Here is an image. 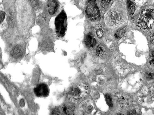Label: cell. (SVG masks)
Wrapping results in <instances>:
<instances>
[{
	"label": "cell",
	"instance_id": "cell-1",
	"mask_svg": "<svg viewBox=\"0 0 154 115\" xmlns=\"http://www.w3.org/2000/svg\"><path fill=\"white\" fill-rule=\"evenodd\" d=\"M137 25L143 30L151 29L154 26V10L150 8L143 9L139 16Z\"/></svg>",
	"mask_w": 154,
	"mask_h": 115
},
{
	"label": "cell",
	"instance_id": "cell-2",
	"mask_svg": "<svg viewBox=\"0 0 154 115\" xmlns=\"http://www.w3.org/2000/svg\"><path fill=\"white\" fill-rule=\"evenodd\" d=\"M66 16L65 12L61 11L56 17L54 24L56 31L59 36L64 35L66 29Z\"/></svg>",
	"mask_w": 154,
	"mask_h": 115
},
{
	"label": "cell",
	"instance_id": "cell-3",
	"mask_svg": "<svg viewBox=\"0 0 154 115\" xmlns=\"http://www.w3.org/2000/svg\"><path fill=\"white\" fill-rule=\"evenodd\" d=\"M86 12L87 16L91 20H95L100 18V10L94 0H90L88 2Z\"/></svg>",
	"mask_w": 154,
	"mask_h": 115
},
{
	"label": "cell",
	"instance_id": "cell-4",
	"mask_svg": "<svg viewBox=\"0 0 154 115\" xmlns=\"http://www.w3.org/2000/svg\"><path fill=\"white\" fill-rule=\"evenodd\" d=\"M35 95L38 97H46L50 93V89L48 86L45 83L38 84L34 89Z\"/></svg>",
	"mask_w": 154,
	"mask_h": 115
},
{
	"label": "cell",
	"instance_id": "cell-5",
	"mask_svg": "<svg viewBox=\"0 0 154 115\" xmlns=\"http://www.w3.org/2000/svg\"><path fill=\"white\" fill-rule=\"evenodd\" d=\"M59 4L57 0H48L47 3V9L49 14L53 15L58 10Z\"/></svg>",
	"mask_w": 154,
	"mask_h": 115
},
{
	"label": "cell",
	"instance_id": "cell-6",
	"mask_svg": "<svg viewBox=\"0 0 154 115\" xmlns=\"http://www.w3.org/2000/svg\"><path fill=\"white\" fill-rule=\"evenodd\" d=\"M85 43L87 46L93 47L96 45V41L94 35L92 34H89L85 38Z\"/></svg>",
	"mask_w": 154,
	"mask_h": 115
},
{
	"label": "cell",
	"instance_id": "cell-7",
	"mask_svg": "<svg viewBox=\"0 0 154 115\" xmlns=\"http://www.w3.org/2000/svg\"><path fill=\"white\" fill-rule=\"evenodd\" d=\"M119 101L125 106L129 104L131 101L129 97L125 95H121L119 98Z\"/></svg>",
	"mask_w": 154,
	"mask_h": 115
},
{
	"label": "cell",
	"instance_id": "cell-8",
	"mask_svg": "<svg viewBox=\"0 0 154 115\" xmlns=\"http://www.w3.org/2000/svg\"><path fill=\"white\" fill-rule=\"evenodd\" d=\"M128 8L130 14L131 15H134L135 10V5L132 1H129L128 2Z\"/></svg>",
	"mask_w": 154,
	"mask_h": 115
},
{
	"label": "cell",
	"instance_id": "cell-9",
	"mask_svg": "<svg viewBox=\"0 0 154 115\" xmlns=\"http://www.w3.org/2000/svg\"><path fill=\"white\" fill-rule=\"evenodd\" d=\"M125 32V29H122L120 31L117 32L115 35V37L116 38L120 39L123 36Z\"/></svg>",
	"mask_w": 154,
	"mask_h": 115
},
{
	"label": "cell",
	"instance_id": "cell-10",
	"mask_svg": "<svg viewBox=\"0 0 154 115\" xmlns=\"http://www.w3.org/2000/svg\"><path fill=\"white\" fill-rule=\"evenodd\" d=\"M112 1V0H101L102 7L104 8H108Z\"/></svg>",
	"mask_w": 154,
	"mask_h": 115
},
{
	"label": "cell",
	"instance_id": "cell-11",
	"mask_svg": "<svg viewBox=\"0 0 154 115\" xmlns=\"http://www.w3.org/2000/svg\"><path fill=\"white\" fill-rule=\"evenodd\" d=\"M106 101L108 105L110 107L113 106L112 99L111 96L109 94H107L105 96Z\"/></svg>",
	"mask_w": 154,
	"mask_h": 115
},
{
	"label": "cell",
	"instance_id": "cell-12",
	"mask_svg": "<svg viewBox=\"0 0 154 115\" xmlns=\"http://www.w3.org/2000/svg\"><path fill=\"white\" fill-rule=\"evenodd\" d=\"M96 52L98 55L101 56L103 55L104 52V50L103 47L101 46L98 47L97 49Z\"/></svg>",
	"mask_w": 154,
	"mask_h": 115
},
{
	"label": "cell",
	"instance_id": "cell-13",
	"mask_svg": "<svg viewBox=\"0 0 154 115\" xmlns=\"http://www.w3.org/2000/svg\"><path fill=\"white\" fill-rule=\"evenodd\" d=\"M146 78L149 80H152L154 78V74L152 71H147L145 74Z\"/></svg>",
	"mask_w": 154,
	"mask_h": 115
},
{
	"label": "cell",
	"instance_id": "cell-14",
	"mask_svg": "<svg viewBox=\"0 0 154 115\" xmlns=\"http://www.w3.org/2000/svg\"><path fill=\"white\" fill-rule=\"evenodd\" d=\"M29 1L34 8H36L39 5L38 0H29Z\"/></svg>",
	"mask_w": 154,
	"mask_h": 115
},
{
	"label": "cell",
	"instance_id": "cell-15",
	"mask_svg": "<svg viewBox=\"0 0 154 115\" xmlns=\"http://www.w3.org/2000/svg\"><path fill=\"white\" fill-rule=\"evenodd\" d=\"M97 35L98 38H101L103 37V32L101 29H97Z\"/></svg>",
	"mask_w": 154,
	"mask_h": 115
},
{
	"label": "cell",
	"instance_id": "cell-16",
	"mask_svg": "<svg viewBox=\"0 0 154 115\" xmlns=\"http://www.w3.org/2000/svg\"><path fill=\"white\" fill-rule=\"evenodd\" d=\"M6 14L5 12L4 11H1V24L4 21L5 18V17Z\"/></svg>",
	"mask_w": 154,
	"mask_h": 115
},
{
	"label": "cell",
	"instance_id": "cell-17",
	"mask_svg": "<svg viewBox=\"0 0 154 115\" xmlns=\"http://www.w3.org/2000/svg\"><path fill=\"white\" fill-rule=\"evenodd\" d=\"M150 62L152 64L154 65V51L152 54Z\"/></svg>",
	"mask_w": 154,
	"mask_h": 115
},
{
	"label": "cell",
	"instance_id": "cell-18",
	"mask_svg": "<svg viewBox=\"0 0 154 115\" xmlns=\"http://www.w3.org/2000/svg\"><path fill=\"white\" fill-rule=\"evenodd\" d=\"M150 41L151 44L154 45V33H153L151 36Z\"/></svg>",
	"mask_w": 154,
	"mask_h": 115
}]
</instances>
